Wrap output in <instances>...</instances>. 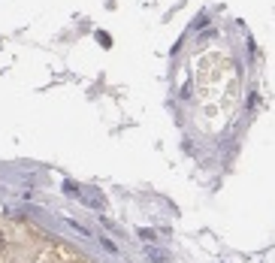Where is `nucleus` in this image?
<instances>
[{
    "label": "nucleus",
    "mask_w": 275,
    "mask_h": 263,
    "mask_svg": "<svg viewBox=\"0 0 275 263\" xmlns=\"http://www.w3.org/2000/svg\"><path fill=\"white\" fill-rule=\"evenodd\" d=\"M139 236H142V239H154V230H145V227H142V230H139Z\"/></svg>",
    "instance_id": "obj_3"
},
{
    "label": "nucleus",
    "mask_w": 275,
    "mask_h": 263,
    "mask_svg": "<svg viewBox=\"0 0 275 263\" xmlns=\"http://www.w3.org/2000/svg\"><path fill=\"white\" fill-rule=\"evenodd\" d=\"M0 248H3V233H0Z\"/></svg>",
    "instance_id": "obj_4"
},
{
    "label": "nucleus",
    "mask_w": 275,
    "mask_h": 263,
    "mask_svg": "<svg viewBox=\"0 0 275 263\" xmlns=\"http://www.w3.org/2000/svg\"><path fill=\"white\" fill-rule=\"evenodd\" d=\"M76 197L82 200L85 206H91V209H106V197H103L100 191H94V187H82Z\"/></svg>",
    "instance_id": "obj_1"
},
{
    "label": "nucleus",
    "mask_w": 275,
    "mask_h": 263,
    "mask_svg": "<svg viewBox=\"0 0 275 263\" xmlns=\"http://www.w3.org/2000/svg\"><path fill=\"white\" fill-rule=\"evenodd\" d=\"M148 254H151V257H154V260H170V257H167V254H164V251H154V248H151V251H148Z\"/></svg>",
    "instance_id": "obj_2"
}]
</instances>
